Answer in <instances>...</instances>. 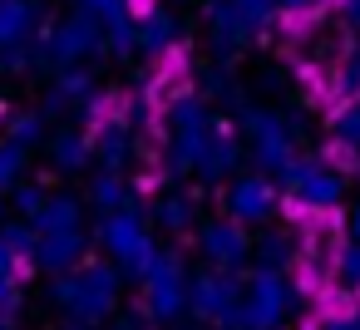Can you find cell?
Segmentation results:
<instances>
[{
    "label": "cell",
    "mask_w": 360,
    "mask_h": 330,
    "mask_svg": "<svg viewBox=\"0 0 360 330\" xmlns=\"http://www.w3.org/2000/svg\"><path fill=\"white\" fill-rule=\"evenodd\" d=\"M94 153H99L109 168L129 163V153H134V124H129V119H109V124H99V133H94Z\"/></svg>",
    "instance_id": "ba28073f"
},
{
    "label": "cell",
    "mask_w": 360,
    "mask_h": 330,
    "mask_svg": "<svg viewBox=\"0 0 360 330\" xmlns=\"http://www.w3.org/2000/svg\"><path fill=\"white\" fill-rule=\"evenodd\" d=\"M134 30H139V50H143V55H168V50L183 40L178 15H173V11H163V6H153L143 20H134Z\"/></svg>",
    "instance_id": "8992f818"
},
{
    "label": "cell",
    "mask_w": 360,
    "mask_h": 330,
    "mask_svg": "<svg viewBox=\"0 0 360 330\" xmlns=\"http://www.w3.org/2000/svg\"><path fill=\"white\" fill-rule=\"evenodd\" d=\"M281 183L306 207H335L345 197V178L330 163H321V158H296L291 168H281Z\"/></svg>",
    "instance_id": "3957f363"
},
{
    "label": "cell",
    "mask_w": 360,
    "mask_h": 330,
    "mask_svg": "<svg viewBox=\"0 0 360 330\" xmlns=\"http://www.w3.org/2000/svg\"><path fill=\"white\" fill-rule=\"evenodd\" d=\"M242 163V143H237V133L222 124V119H212V133H207V143H202V153H198V178H207V183H217V178H227L232 168Z\"/></svg>",
    "instance_id": "277c9868"
},
{
    "label": "cell",
    "mask_w": 360,
    "mask_h": 330,
    "mask_svg": "<svg viewBox=\"0 0 360 330\" xmlns=\"http://www.w3.org/2000/svg\"><path fill=\"white\" fill-rule=\"evenodd\" d=\"M158 217H163L168 227H183V222L193 217V207H188L183 197H163V207H158Z\"/></svg>",
    "instance_id": "44dd1931"
},
{
    "label": "cell",
    "mask_w": 360,
    "mask_h": 330,
    "mask_svg": "<svg viewBox=\"0 0 360 330\" xmlns=\"http://www.w3.org/2000/svg\"><path fill=\"white\" fill-rule=\"evenodd\" d=\"M50 153H55V168L75 173V168L89 163V138H84V133H55V138H50Z\"/></svg>",
    "instance_id": "5bb4252c"
},
{
    "label": "cell",
    "mask_w": 360,
    "mask_h": 330,
    "mask_svg": "<svg viewBox=\"0 0 360 330\" xmlns=\"http://www.w3.org/2000/svg\"><path fill=\"white\" fill-rule=\"evenodd\" d=\"M20 173H25V148L6 138V143H0V187H6V183H15Z\"/></svg>",
    "instance_id": "ac0fdd59"
},
{
    "label": "cell",
    "mask_w": 360,
    "mask_h": 330,
    "mask_svg": "<svg viewBox=\"0 0 360 330\" xmlns=\"http://www.w3.org/2000/svg\"><path fill=\"white\" fill-rule=\"evenodd\" d=\"M109 242H114L124 256H134V261H143V251H148L143 237H139V222H134V217H114V222H109Z\"/></svg>",
    "instance_id": "9a60e30c"
},
{
    "label": "cell",
    "mask_w": 360,
    "mask_h": 330,
    "mask_svg": "<svg viewBox=\"0 0 360 330\" xmlns=\"http://www.w3.org/2000/svg\"><path fill=\"white\" fill-rule=\"evenodd\" d=\"M202 246H207L217 261H237V256H247V237H242V227H232V222H212L207 237H202Z\"/></svg>",
    "instance_id": "8fae6325"
},
{
    "label": "cell",
    "mask_w": 360,
    "mask_h": 330,
    "mask_svg": "<svg viewBox=\"0 0 360 330\" xmlns=\"http://www.w3.org/2000/svg\"><path fill=\"white\" fill-rule=\"evenodd\" d=\"M45 138V114L40 109H30V114H15V124H11V143H20V148H35Z\"/></svg>",
    "instance_id": "2e32d148"
},
{
    "label": "cell",
    "mask_w": 360,
    "mask_h": 330,
    "mask_svg": "<svg viewBox=\"0 0 360 330\" xmlns=\"http://www.w3.org/2000/svg\"><path fill=\"white\" fill-rule=\"evenodd\" d=\"M94 202H99V207H119V202H124L119 173H99V178H94Z\"/></svg>",
    "instance_id": "d6986e66"
},
{
    "label": "cell",
    "mask_w": 360,
    "mask_h": 330,
    "mask_svg": "<svg viewBox=\"0 0 360 330\" xmlns=\"http://www.w3.org/2000/svg\"><path fill=\"white\" fill-rule=\"evenodd\" d=\"M227 207H232V217H242V222H262V217H271V207H276V187H271L266 178H237L232 192H227Z\"/></svg>",
    "instance_id": "5b68a950"
},
{
    "label": "cell",
    "mask_w": 360,
    "mask_h": 330,
    "mask_svg": "<svg viewBox=\"0 0 360 330\" xmlns=\"http://www.w3.org/2000/svg\"><path fill=\"white\" fill-rule=\"evenodd\" d=\"M330 138H335L345 153H360V99H345V104L330 114Z\"/></svg>",
    "instance_id": "7c38bea8"
},
{
    "label": "cell",
    "mask_w": 360,
    "mask_h": 330,
    "mask_svg": "<svg viewBox=\"0 0 360 330\" xmlns=\"http://www.w3.org/2000/svg\"><path fill=\"white\" fill-rule=\"evenodd\" d=\"M35 0H0V45H30Z\"/></svg>",
    "instance_id": "9c48e42d"
},
{
    "label": "cell",
    "mask_w": 360,
    "mask_h": 330,
    "mask_svg": "<svg viewBox=\"0 0 360 330\" xmlns=\"http://www.w3.org/2000/svg\"><path fill=\"white\" fill-rule=\"evenodd\" d=\"M99 50H104V25H99L94 15H84V11H75L70 20H60V25L35 45V55L50 60V65H60V70L89 60V55H99Z\"/></svg>",
    "instance_id": "7a4b0ae2"
},
{
    "label": "cell",
    "mask_w": 360,
    "mask_h": 330,
    "mask_svg": "<svg viewBox=\"0 0 360 330\" xmlns=\"http://www.w3.org/2000/svg\"><path fill=\"white\" fill-rule=\"evenodd\" d=\"M20 207H25V212H40V207H45V192H40V187H20Z\"/></svg>",
    "instance_id": "d4e9b609"
},
{
    "label": "cell",
    "mask_w": 360,
    "mask_h": 330,
    "mask_svg": "<svg viewBox=\"0 0 360 330\" xmlns=\"http://www.w3.org/2000/svg\"><path fill=\"white\" fill-rule=\"evenodd\" d=\"M340 276H345V281H360V242H350V246L340 251Z\"/></svg>",
    "instance_id": "603a6c76"
},
{
    "label": "cell",
    "mask_w": 360,
    "mask_h": 330,
    "mask_svg": "<svg viewBox=\"0 0 360 330\" xmlns=\"http://www.w3.org/2000/svg\"><path fill=\"white\" fill-rule=\"evenodd\" d=\"M350 237L360 242V197H355V207H350Z\"/></svg>",
    "instance_id": "484cf974"
},
{
    "label": "cell",
    "mask_w": 360,
    "mask_h": 330,
    "mask_svg": "<svg viewBox=\"0 0 360 330\" xmlns=\"http://www.w3.org/2000/svg\"><path fill=\"white\" fill-rule=\"evenodd\" d=\"M45 227H75V202H70V197L45 202Z\"/></svg>",
    "instance_id": "ffe728a7"
},
{
    "label": "cell",
    "mask_w": 360,
    "mask_h": 330,
    "mask_svg": "<svg viewBox=\"0 0 360 330\" xmlns=\"http://www.w3.org/2000/svg\"><path fill=\"white\" fill-rule=\"evenodd\" d=\"M276 6H281V15H316L326 0H276Z\"/></svg>",
    "instance_id": "cb8c5ba5"
},
{
    "label": "cell",
    "mask_w": 360,
    "mask_h": 330,
    "mask_svg": "<svg viewBox=\"0 0 360 330\" xmlns=\"http://www.w3.org/2000/svg\"><path fill=\"white\" fill-rule=\"evenodd\" d=\"M227 6H232V15L242 20L247 35H266V30L281 20V6H276V0H227Z\"/></svg>",
    "instance_id": "30bf717a"
},
{
    "label": "cell",
    "mask_w": 360,
    "mask_h": 330,
    "mask_svg": "<svg viewBox=\"0 0 360 330\" xmlns=\"http://www.w3.org/2000/svg\"><path fill=\"white\" fill-rule=\"evenodd\" d=\"M301 114H286V109H266V104H242L237 109V124L247 133V148H252V163L266 168V173H281L291 168L301 153H296V124Z\"/></svg>",
    "instance_id": "6da1fadb"
},
{
    "label": "cell",
    "mask_w": 360,
    "mask_h": 330,
    "mask_svg": "<svg viewBox=\"0 0 360 330\" xmlns=\"http://www.w3.org/2000/svg\"><path fill=\"white\" fill-rule=\"evenodd\" d=\"M330 89H335L340 104H345V99H360V45H350V50L340 55V65L330 70Z\"/></svg>",
    "instance_id": "4fadbf2b"
},
{
    "label": "cell",
    "mask_w": 360,
    "mask_h": 330,
    "mask_svg": "<svg viewBox=\"0 0 360 330\" xmlns=\"http://www.w3.org/2000/svg\"><path fill=\"white\" fill-rule=\"evenodd\" d=\"M335 20H340L350 35H360V0H335Z\"/></svg>",
    "instance_id": "7402d4cb"
},
{
    "label": "cell",
    "mask_w": 360,
    "mask_h": 330,
    "mask_svg": "<svg viewBox=\"0 0 360 330\" xmlns=\"http://www.w3.org/2000/svg\"><path fill=\"white\" fill-rule=\"evenodd\" d=\"M75 11H84L99 25H109V20H124L129 15V0H75Z\"/></svg>",
    "instance_id": "e0dca14e"
},
{
    "label": "cell",
    "mask_w": 360,
    "mask_h": 330,
    "mask_svg": "<svg viewBox=\"0 0 360 330\" xmlns=\"http://www.w3.org/2000/svg\"><path fill=\"white\" fill-rule=\"evenodd\" d=\"M286 310V286L276 276H257L252 281V301H247V320L252 325H271Z\"/></svg>",
    "instance_id": "52a82bcc"
}]
</instances>
